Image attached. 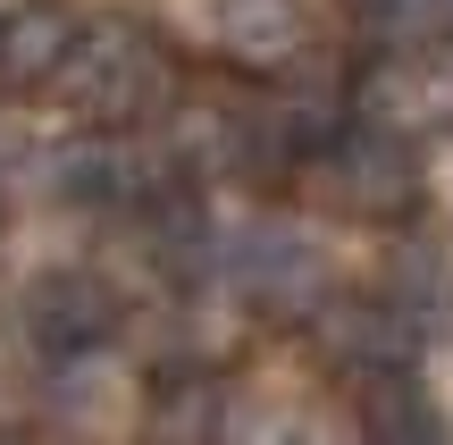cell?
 Here are the masks:
<instances>
[{
  "mask_svg": "<svg viewBox=\"0 0 453 445\" xmlns=\"http://www.w3.org/2000/svg\"><path fill=\"white\" fill-rule=\"evenodd\" d=\"M387 303H395V311L411 319V328H420L428 311H445V303H453V252H445V244H420V235H411V244L395 252Z\"/></svg>",
  "mask_w": 453,
  "mask_h": 445,
  "instance_id": "10",
  "label": "cell"
},
{
  "mask_svg": "<svg viewBox=\"0 0 453 445\" xmlns=\"http://www.w3.org/2000/svg\"><path fill=\"white\" fill-rule=\"evenodd\" d=\"M437 101H453V50L437 59Z\"/></svg>",
  "mask_w": 453,
  "mask_h": 445,
  "instance_id": "14",
  "label": "cell"
},
{
  "mask_svg": "<svg viewBox=\"0 0 453 445\" xmlns=\"http://www.w3.org/2000/svg\"><path fill=\"white\" fill-rule=\"evenodd\" d=\"M361 429L378 445H437V403H428L420 370H403V362L361 370Z\"/></svg>",
  "mask_w": 453,
  "mask_h": 445,
  "instance_id": "8",
  "label": "cell"
},
{
  "mask_svg": "<svg viewBox=\"0 0 453 445\" xmlns=\"http://www.w3.org/2000/svg\"><path fill=\"white\" fill-rule=\"evenodd\" d=\"M59 76H67V93H76V110H93V118H151L168 101V50H160V34L110 17V26L76 34Z\"/></svg>",
  "mask_w": 453,
  "mask_h": 445,
  "instance_id": "3",
  "label": "cell"
},
{
  "mask_svg": "<svg viewBox=\"0 0 453 445\" xmlns=\"http://www.w3.org/2000/svg\"><path fill=\"white\" fill-rule=\"evenodd\" d=\"M50 194L59 202H118L134 194V151L118 134H84V143L50 151Z\"/></svg>",
  "mask_w": 453,
  "mask_h": 445,
  "instance_id": "9",
  "label": "cell"
},
{
  "mask_svg": "<svg viewBox=\"0 0 453 445\" xmlns=\"http://www.w3.org/2000/svg\"><path fill=\"white\" fill-rule=\"evenodd\" d=\"M411 319L395 311L387 295H344V303H319V345L336 353L344 370H387V362H411Z\"/></svg>",
  "mask_w": 453,
  "mask_h": 445,
  "instance_id": "7",
  "label": "cell"
},
{
  "mask_svg": "<svg viewBox=\"0 0 453 445\" xmlns=\"http://www.w3.org/2000/svg\"><path fill=\"white\" fill-rule=\"evenodd\" d=\"M0 9H9V0H0Z\"/></svg>",
  "mask_w": 453,
  "mask_h": 445,
  "instance_id": "15",
  "label": "cell"
},
{
  "mask_svg": "<svg viewBox=\"0 0 453 445\" xmlns=\"http://www.w3.org/2000/svg\"><path fill=\"white\" fill-rule=\"evenodd\" d=\"M17 319H26V336L42 353H93V345H110V328H118V286L101 278V269H84V261H50V269L26 278Z\"/></svg>",
  "mask_w": 453,
  "mask_h": 445,
  "instance_id": "4",
  "label": "cell"
},
{
  "mask_svg": "<svg viewBox=\"0 0 453 445\" xmlns=\"http://www.w3.org/2000/svg\"><path fill=\"white\" fill-rule=\"evenodd\" d=\"M202 26V42L235 50V59H294L303 42V0H177Z\"/></svg>",
  "mask_w": 453,
  "mask_h": 445,
  "instance_id": "6",
  "label": "cell"
},
{
  "mask_svg": "<svg viewBox=\"0 0 453 445\" xmlns=\"http://www.w3.org/2000/svg\"><path fill=\"white\" fill-rule=\"evenodd\" d=\"M219 420H226V403H219V387H202V379H177L151 403V437L160 445H211Z\"/></svg>",
  "mask_w": 453,
  "mask_h": 445,
  "instance_id": "11",
  "label": "cell"
},
{
  "mask_svg": "<svg viewBox=\"0 0 453 445\" xmlns=\"http://www.w3.org/2000/svg\"><path fill=\"white\" fill-rule=\"evenodd\" d=\"M311 160V194L327 202V211H353V219H395L420 202V160H411V143L395 127H353L344 118L336 134H327L319 151H303Z\"/></svg>",
  "mask_w": 453,
  "mask_h": 445,
  "instance_id": "2",
  "label": "cell"
},
{
  "mask_svg": "<svg viewBox=\"0 0 453 445\" xmlns=\"http://www.w3.org/2000/svg\"><path fill=\"white\" fill-rule=\"evenodd\" d=\"M211 269L226 286H235L243 303H260V311H319L327 303V244L303 227H286V219H243V227H226L211 244Z\"/></svg>",
  "mask_w": 453,
  "mask_h": 445,
  "instance_id": "1",
  "label": "cell"
},
{
  "mask_svg": "<svg viewBox=\"0 0 453 445\" xmlns=\"http://www.w3.org/2000/svg\"><path fill=\"white\" fill-rule=\"evenodd\" d=\"M84 17L67 9V0H9L0 9V84H50L67 67V50H76Z\"/></svg>",
  "mask_w": 453,
  "mask_h": 445,
  "instance_id": "5",
  "label": "cell"
},
{
  "mask_svg": "<svg viewBox=\"0 0 453 445\" xmlns=\"http://www.w3.org/2000/svg\"><path fill=\"white\" fill-rule=\"evenodd\" d=\"M361 17H370V34L378 42H395V50H411V42H428V34L445 26V0H361Z\"/></svg>",
  "mask_w": 453,
  "mask_h": 445,
  "instance_id": "12",
  "label": "cell"
},
{
  "mask_svg": "<svg viewBox=\"0 0 453 445\" xmlns=\"http://www.w3.org/2000/svg\"><path fill=\"white\" fill-rule=\"evenodd\" d=\"M445 9H453V0H445Z\"/></svg>",
  "mask_w": 453,
  "mask_h": 445,
  "instance_id": "16",
  "label": "cell"
},
{
  "mask_svg": "<svg viewBox=\"0 0 453 445\" xmlns=\"http://www.w3.org/2000/svg\"><path fill=\"white\" fill-rule=\"evenodd\" d=\"M211 445H319V429L303 412H235V420H219Z\"/></svg>",
  "mask_w": 453,
  "mask_h": 445,
  "instance_id": "13",
  "label": "cell"
}]
</instances>
